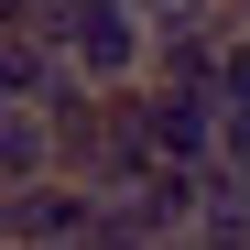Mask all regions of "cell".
Instances as JSON below:
<instances>
[{
    "instance_id": "obj_1",
    "label": "cell",
    "mask_w": 250,
    "mask_h": 250,
    "mask_svg": "<svg viewBox=\"0 0 250 250\" xmlns=\"http://www.w3.org/2000/svg\"><path fill=\"white\" fill-rule=\"evenodd\" d=\"M55 55L76 87H98V98H131L142 76H152V11L142 0H76L65 33H55Z\"/></svg>"
}]
</instances>
